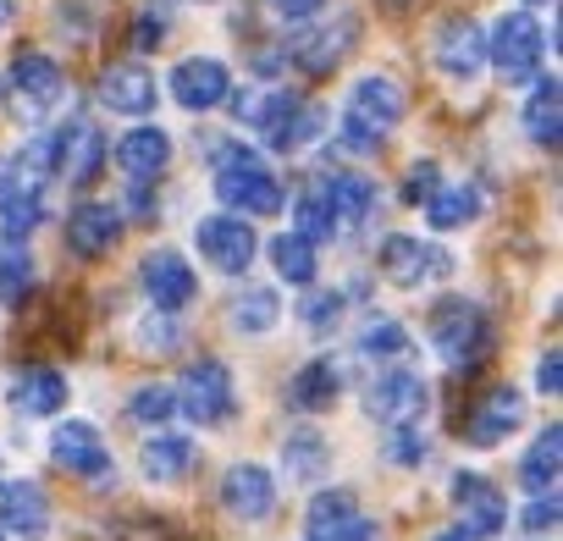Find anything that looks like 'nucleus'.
Returning a JSON list of instances; mask_svg holds the SVG:
<instances>
[{
  "mask_svg": "<svg viewBox=\"0 0 563 541\" xmlns=\"http://www.w3.org/2000/svg\"><path fill=\"white\" fill-rule=\"evenodd\" d=\"M139 283H144L150 305L166 310V316L188 310L194 294H199V288H194V265H188L177 249H155V254H144V260H139Z\"/></svg>",
  "mask_w": 563,
  "mask_h": 541,
  "instance_id": "nucleus-11",
  "label": "nucleus"
},
{
  "mask_svg": "<svg viewBox=\"0 0 563 541\" xmlns=\"http://www.w3.org/2000/svg\"><path fill=\"white\" fill-rule=\"evenodd\" d=\"M117 238H122V210H117V205H100V199L73 205V216H67V243H73V254L100 260V254L117 249Z\"/></svg>",
  "mask_w": 563,
  "mask_h": 541,
  "instance_id": "nucleus-18",
  "label": "nucleus"
},
{
  "mask_svg": "<svg viewBox=\"0 0 563 541\" xmlns=\"http://www.w3.org/2000/svg\"><path fill=\"white\" fill-rule=\"evenodd\" d=\"M525 530L530 536H552L558 530V492H541V497H530V508H525Z\"/></svg>",
  "mask_w": 563,
  "mask_h": 541,
  "instance_id": "nucleus-42",
  "label": "nucleus"
},
{
  "mask_svg": "<svg viewBox=\"0 0 563 541\" xmlns=\"http://www.w3.org/2000/svg\"><path fill=\"white\" fill-rule=\"evenodd\" d=\"M431 541H464V536H459V530H442V536H431Z\"/></svg>",
  "mask_w": 563,
  "mask_h": 541,
  "instance_id": "nucleus-47",
  "label": "nucleus"
},
{
  "mask_svg": "<svg viewBox=\"0 0 563 541\" xmlns=\"http://www.w3.org/2000/svg\"><path fill=\"white\" fill-rule=\"evenodd\" d=\"M437 188H442V166L437 161H415L404 172V205H426Z\"/></svg>",
  "mask_w": 563,
  "mask_h": 541,
  "instance_id": "nucleus-41",
  "label": "nucleus"
},
{
  "mask_svg": "<svg viewBox=\"0 0 563 541\" xmlns=\"http://www.w3.org/2000/svg\"><path fill=\"white\" fill-rule=\"evenodd\" d=\"M420 210H426V221H431L437 232H459V227H470V221L481 216V194H475L470 183H442Z\"/></svg>",
  "mask_w": 563,
  "mask_h": 541,
  "instance_id": "nucleus-30",
  "label": "nucleus"
},
{
  "mask_svg": "<svg viewBox=\"0 0 563 541\" xmlns=\"http://www.w3.org/2000/svg\"><path fill=\"white\" fill-rule=\"evenodd\" d=\"M426 437L415 431V426H387V448H382V459L393 464V470H420L426 464Z\"/></svg>",
  "mask_w": 563,
  "mask_h": 541,
  "instance_id": "nucleus-37",
  "label": "nucleus"
},
{
  "mask_svg": "<svg viewBox=\"0 0 563 541\" xmlns=\"http://www.w3.org/2000/svg\"><path fill=\"white\" fill-rule=\"evenodd\" d=\"M155 73L139 67V62H122V67H106L100 73V106L117 111V117H150L155 111Z\"/></svg>",
  "mask_w": 563,
  "mask_h": 541,
  "instance_id": "nucleus-17",
  "label": "nucleus"
},
{
  "mask_svg": "<svg viewBox=\"0 0 563 541\" xmlns=\"http://www.w3.org/2000/svg\"><path fill=\"white\" fill-rule=\"evenodd\" d=\"M227 321H232V332H243V338H265V332L282 321V299H276V288H238Z\"/></svg>",
  "mask_w": 563,
  "mask_h": 541,
  "instance_id": "nucleus-31",
  "label": "nucleus"
},
{
  "mask_svg": "<svg viewBox=\"0 0 563 541\" xmlns=\"http://www.w3.org/2000/svg\"><path fill=\"white\" fill-rule=\"evenodd\" d=\"M265 12L282 18V23H299V18H316L321 0H265Z\"/></svg>",
  "mask_w": 563,
  "mask_h": 541,
  "instance_id": "nucleus-45",
  "label": "nucleus"
},
{
  "mask_svg": "<svg viewBox=\"0 0 563 541\" xmlns=\"http://www.w3.org/2000/svg\"><path fill=\"white\" fill-rule=\"evenodd\" d=\"M404 111H409L404 84H398V78H387V73H365V78L349 89L343 144H349L354 155H376V150L387 144V133L404 122Z\"/></svg>",
  "mask_w": 563,
  "mask_h": 541,
  "instance_id": "nucleus-1",
  "label": "nucleus"
},
{
  "mask_svg": "<svg viewBox=\"0 0 563 541\" xmlns=\"http://www.w3.org/2000/svg\"><path fill=\"white\" fill-rule=\"evenodd\" d=\"M404 349H409L404 321H393V316H371V321L360 327V354H365V360H398Z\"/></svg>",
  "mask_w": 563,
  "mask_h": 541,
  "instance_id": "nucleus-36",
  "label": "nucleus"
},
{
  "mask_svg": "<svg viewBox=\"0 0 563 541\" xmlns=\"http://www.w3.org/2000/svg\"><path fill=\"white\" fill-rule=\"evenodd\" d=\"M558 464H563V426L552 420L536 442H530V453L519 459V481H525V492H558Z\"/></svg>",
  "mask_w": 563,
  "mask_h": 541,
  "instance_id": "nucleus-29",
  "label": "nucleus"
},
{
  "mask_svg": "<svg viewBox=\"0 0 563 541\" xmlns=\"http://www.w3.org/2000/svg\"><path fill=\"white\" fill-rule=\"evenodd\" d=\"M0 530L45 536L51 530V497L34 481H0Z\"/></svg>",
  "mask_w": 563,
  "mask_h": 541,
  "instance_id": "nucleus-21",
  "label": "nucleus"
},
{
  "mask_svg": "<svg viewBox=\"0 0 563 541\" xmlns=\"http://www.w3.org/2000/svg\"><path fill=\"white\" fill-rule=\"evenodd\" d=\"M299 321H305L310 332H332V327L343 321V294H338V288H327V294L310 288L305 305H299Z\"/></svg>",
  "mask_w": 563,
  "mask_h": 541,
  "instance_id": "nucleus-38",
  "label": "nucleus"
},
{
  "mask_svg": "<svg viewBox=\"0 0 563 541\" xmlns=\"http://www.w3.org/2000/svg\"><path fill=\"white\" fill-rule=\"evenodd\" d=\"M51 459H56V470L84 475V481H95V475L111 470L106 437H100V426H89V420H62V426L51 431Z\"/></svg>",
  "mask_w": 563,
  "mask_h": 541,
  "instance_id": "nucleus-14",
  "label": "nucleus"
},
{
  "mask_svg": "<svg viewBox=\"0 0 563 541\" xmlns=\"http://www.w3.org/2000/svg\"><path fill=\"white\" fill-rule=\"evenodd\" d=\"M34 288V254L18 238H0V305L18 310Z\"/></svg>",
  "mask_w": 563,
  "mask_h": 541,
  "instance_id": "nucleus-33",
  "label": "nucleus"
},
{
  "mask_svg": "<svg viewBox=\"0 0 563 541\" xmlns=\"http://www.w3.org/2000/svg\"><path fill=\"white\" fill-rule=\"evenodd\" d=\"M7 398H12L18 415H56V409L67 404V376H62V371H45V365H40V371H23Z\"/></svg>",
  "mask_w": 563,
  "mask_h": 541,
  "instance_id": "nucleus-28",
  "label": "nucleus"
},
{
  "mask_svg": "<svg viewBox=\"0 0 563 541\" xmlns=\"http://www.w3.org/2000/svg\"><path fill=\"white\" fill-rule=\"evenodd\" d=\"M194 464H199V448H194V437H177V431L150 437V442H144V453H139V470H144V481H155V486L183 481Z\"/></svg>",
  "mask_w": 563,
  "mask_h": 541,
  "instance_id": "nucleus-23",
  "label": "nucleus"
},
{
  "mask_svg": "<svg viewBox=\"0 0 563 541\" xmlns=\"http://www.w3.org/2000/svg\"><path fill=\"white\" fill-rule=\"evenodd\" d=\"M227 95H232V73L216 56H188L172 67V100L183 111H216L227 106Z\"/></svg>",
  "mask_w": 563,
  "mask_h": 541,
  "instance_id": "nucleus-13",
  "label": "nucleus"
},
{
  "mask_svg": "<svg viewBox=\"0 0 563 541\" xmlns=\"http://www.w3.org/2000/svg\"><path fill=\"white\" fill-rule=\"evenodd\" d=\"M117 166L128 172V177H139V183H150V177H161L166 166H172V133L166 128H133V133H122V144H117Z\"/></svg>",
  "mask_w": 563,
  "mask_h": 541,
  "instance_id": "nucleus-22",
  "label": "nucleus"
},
{
  "mask_svg": "<svg viewBox=\"0 0 563 541\" xmlns=\"http://www.w3.org/2000/svg\"><path fill=\"white\" fill-rule=\"evenodd\" d=\"M221 508L238 514L243 525L271 519L276 514V481H271V470L265 464H232L221 475Z\"/></svg>",
  "mask_w": 563,
  "mask_h": 541,
  "instance_id": "nucleus-16",
  "label": "nucleus"
},
{
  "mask_svg": "<svg viewBox=\"0 0 563 541\" xmlns=\"http://www.w3.org/2000/svg\"><path fill=\"white\" fill-rule=\"evenodd\" d=\"M316 133H327V117H321L316 106H294L288 117H282V122L265 133V144H271V150H282V155H294V150H305Z\"/></svg>",
  "mask_w": 563,
  "mask_h": 541,
  "instance_id": "nucleus-35",
  "label": "nucleus"
},
{
  "mask_svg": "<svg viewBox=\"0 0 563 541\" xmlns=\"http://www.w3.org/2000/svg\"><path fill=\"white\" fill-rule=\"evenodd\" d=\"M128 415H133L139 426H161V420L177 415V393H172V387H139L133 404H128Z\"/></svg>",
  "mask_w": 563,
  "mask_h": 541,
  "instance_id": "nucleus-40",
  "label": "nucleus"
},
{
  "mask_svg": "<svg viewBox=\"0 0 563 541\" xmlns=\"http://www.w3.org/2000/svg\"><path fill=\"white\" fill-rule=\"evenodd\" d=\"M382 270H387V283H398V288H426V283L448 277L453 260H448L437 243H426V238L393 232V238L382 243Z\"/></svg>",
  "mask_w": 563,
  "mask_h": 541,
  "instance_id": "nucleus-10",
  "label": "nucleus"
},
{
  "mask_svg": "<svg viewBox=\"0 0 563 541\" xmlns=\"http://www.w3.org/2000/svg\"><path fill=\"white\" fill-rule=\"evenodd\" d=\"M305 541H376V525L365 519L360 497L343 492V486H327L310 497V514H305Z\"/></svg>",
  "mask_w": 563,
  "mask_h": 541,
  "instance_id": "nucleus-8",
  "label": "nucleus"
},
{
  "mask_svg": "<svg viewBox=\"0 0 563 541\" xmlns=\"http://www.w3.org/2000/svg\"><path fill=\"white\" fill-rule=\"evenodd\" d=\"M525 139L541 144V150H558L563 139V95H558V78H536L530 100H525Z\"/></svg>",
  "mask_w": 563,
  "mask_h": 541,
  "instance_id": "nucleus-26",
  "label": "nucleus"
},
{
  "mask_svg": "<svg viewBox=\"0 0 563 541\" xmlns=\"http://www.w3.org/2000/svg\"><path fill=\"white\" fill-rule=\"evenodd\" d=\"M282 470H288V481H321L327 475V437L294 431L282 442Z\"/></svg>",
  "mask_w": 563,
  "mask_h": 541,
  "instance_id": "nucleus-34",
  "label": "nucleus"
},
{
  "mask_svg": "<svg viewBox=\"0 0 563 541\" xmlns=\"http://www.w3.org/2000/svg\"><path fill=\"white\" fill-rule=\"evenodd\" d=\"M7 100L18 106V117L40 122V117H51V111L67 100V73H62L51 56L23 51V56L7 67Z\"/></svg>",
  "mask_w": 563,
  "mask_h": 541,
  "instance_id": "nucleus-4",
  "label": "nucleus"
},
{
  "mask_svg": "<svg viewBox=\"0 0 563 541\" xmlns=\"http://www.w3.org/2000/svg\"><path fill=\"white\" fill-rule=\"evenodd\" d=\"M431 56H437V67H442L448 78L470 84V78L486 67V34H481V23H475V18H448V23L437 29Z\"/></svg>",
  "mask_w": 563,
  "mask_h": 541,
  "instance_id": "nucleus-15",
  "label": "nucleus"
},
{
  "mask_svg": "<svg viewBox=\"0 0 563 541\" xmlns=\"http://www.w3.org/2000/svg\"><path fill=\"white\" fill-rule=\"evenodd\" d=\"M271 265H276L282 283L310 288V283H316V243L299 238V232H276V238H271Z\"/></svg>",
  "mask_w": 563,
  "mask_h": 541,
  "instance_id": "nucleus-32",
  "label": "nucleus"
},
{
  "mask_svg": "<svg viewBox=\"0 0 563 541\" xmlns=\"http://www.w3.org/2000/svg\"><path fill=\"white\" fill-rule=\"evenodd\" d=\"M519 420H525V398L514 387H497V393H486V404H475L464 437H470V448H497L503 437L519 431Z\"/></svg>",
  "mask_w": 563,
  "mask_h": 541,
  "instance_id": "nucleus-20",
  "label": "nucleus"
},
{
  "mask_svg": "<svg viewBox=\"0 0 563 541\" xmlns=\"http://www.w3.org/2000/svg\"><path fill=\"white\" fill-rule=\"evenodd\" d=\"M0 541H7V536H0Z\"/></svg>",
  "mask_w": 563,
  "mask_h": 541,
  "instance_id": "nucleus-49",
  "label": "nucleus"
},
{
  "mask_svg": "<svg viewBox=\"0 0 563 541\" xmlns=\"http://www.w3.org/2000/svg\"><path fill=\"white\" fill-rule=\"evenodd\" d=\"M525 7H541V0H525Z\"/></svg>",
  "mask_w": 563,
  "mask_h": 541,
  "instance_id": "nucleus-48",
  "label": "nucleus"
},
{
  "mask_svg": "<svg viewBox=\"0 0 563 541\" xmlns=\"http://www.w3.org/2000/svg\"><path fill=\"white\" fill-rule=\"evenodd\" d=\"M431 349H437L459 376L481 371L486 354H492V321H486V310H481L475 299H442V305L431 310Z\"/></svg>",
  "mask_w": 563,
  "mask_h": 541,
  "instance_id": "nucleus-3",
  "label": "nucleus"
},
{
  "mask_svg": "<svg viewBox=\"0 0 563 541\" xmlns=\"http://www.w3.org/2000/svg\"><path fill=\"white\" fill-rule=\"evenodd\" d=\"M254 249H260V238H254V227L243 221V216H205L199 221V254H205V265L210 270H227V277H238V270H249L254 265Z\"/></svg>",
  "mask_w": 563,
  "mask_h": 541,
  "instance_id": "nucleus-9",
  "label": "nucleus"
},
{
  "mask_svg": "<svg viewBox=\"0 0 563 541\" xmlns=\"http://www.w3.org/2000/svg\"><path fill=\"white\" fill-rule=\"evenodd\" d=\"M448 497H453V508H459V536H464V541H492V536H503L508 503H503V492H497L486 475L459 470L453 486H448Z\"/></svg>",
  "mask_w": 563,
  "mask_h": 541,
  "instance_id": "nucleus-7",
  "label": "nucleus"
},
{
  "mask_svg": "<svg viewBox=\"0 0 563 541\" xmlns=\"http://www.w3.org/2000/svg\"><path fill=\"white\" fill-rule=\"evenodd\" d=\"M486 62L503 73V84H525L541 62V23L530 12H503L486 40Z\"/></svg>",
  "mask_w": 563,
  "mask_h": 541,
  "instance_id": "nucleus-6",
  "label": "nucleus"
},
{
  "mask_svg": "<svg viewBox=\"0 0 563 541\" xmlns=\"http://www.w3.org/2000/svg\"><path fill=\"white\" fill-rule=\"evenodd\" d=\"M354 34H360V29H354V18H338L332 29L299 34V40H294V62H299L305 73H316V78H321V73H332V67L343 62V51L354 45Z\"/></svg>",
  "mask_w": 563,
  "mask_h": 541,
  "instance_id": "nucleus-25",
  "label": "nucleus"
},
{
  "mask_svg": "<svg viewBox=\"0 0 563 541\" xmlns=\"http://www.w3.org/2000/svg\"><path fill=\"white\" fill-rule=\"evenodd\" d=\"M294 227H299V238H310V243L332 238V210H327L321 188H310V194H305V199L294 205Z\"/></svg>",
  "mask_w": 563,
  "mask_h": 541,
  "instance_id": "nucleus-39",
  "label": "nucleus"
},
{
  "mask_svg": "<svg viewBox=\"0 0 563 541\" xmlns=\"http://www.w3.org/2000/svg\"><path fill=\"white\" fill-rule=\"evenodd\" d=\"M316 188H321V199H327V210H332V232H349V227H360V221L371 216V205H376V188H371L365 177H354V172L321 177Z\"/></svg>",
  "mask_w": 563,
  "mask_h": 541,
  "instance_id": "nucleus-24",
  "label": "nucleus"
},
{
  "mask_svg": "<svg viewBox=\"0 0 563 541\" xmlns=\"http://www.w3.org/2000/svg\"><path fill=\"white\" fill-rule=\"evenodd\" d=\"M216 199L232 210V216H276L282 199H288V188L276 183L271 166H260L254 150L232 144L216 155Z\"/></svg>",
  "mask_w": 563,
  "mask_h": 541,
  "instance_id": "nucleus-2",
  "label": "nucleus"
},
{
  "mask_svg": "<svg viewBox=\"0 0 563 541\" xmlns=\"http://www.w3.org/2000/svg\"><path fill=\"white\" fill-rule=\"evenodd\" d=\"M338 393H343L338 360H310V365L294 371V382H288V393H282V404H288L294 415H321V409L338 404Z\"/></svg>",
  "mask_w": 563,
  "mask_h": 541,
  "instance_id": "nucleus-19",
  "label": "nucleus"
},
{
  "mask_svg": "<svg viewBox=\"0 0 563 541\" xmlns=\"http://www.w3.org/2000/svg\"><path fill=\"white\" fill-rule=\"evenodd\" d=\"M536 387H541L547 398H558V393H563V354H558V349H547V354H541V365H536Z\"/></svg>",
  "mask_w": 563,
  "mask_h": 541,
  "instance_id": "nucleus-44",
  "label": "nucleus"
},
{
  "mask_svg": "<svg viewBox=\"0 0 563 541\" xmlns=\"http://www.w3.org/2000/svg\"><path fill=\"white\" fill-rule=\"evenodd\" d=\"M420 409H426V382L415 371H382L365 387V415L376 426H415Z\"/></svg>",
  "mask_w": 563,
  "mask_h": 541,
  "instance_id": "nucleus-12",
  "label": "nucleus"
},
{
  "mask_svg": "<svg viewBox=\"0 0 563 541\" xmlns=\"http://www.w3.org/2000/svg\"><path fill=\"white\" fill-rule=\"evenodd\" d=\"M232 409H238L232 371L221 360H194L177 382V415H188L194 426H221Z\"/></svg>",
  "mask_w": 563,
  "mask_h": 541,
  "instance_id": "nucleus-5",
  "label": "nucleus"
},
{
  "mask_svg": "<svg viewBox=\"0 0 563 541\" xmlns=\"http://www.w3.org/2000/svg\"><path fill=\"white\" fill-rule=\"evenodd\" d=\"M227 100H232V117H238L243 128H260V133H271L294 106H305L294 89H238V95H227Z\"/></svg>",
  "mask_w": 563,
  "mask_h": 541,
  "instance_id": "nucleus-27",
  "label": "nucleus"
},
{
  "mask_svg": "<svg viewBox=\"0 0 563 541\" xmlns=\"http://www.w3.org/2000/svg\"><path fill=\"white\" fill-rule=\"evenodd\" d=\"M12 18H18V0H0V29H7Z\"/></svg>",
  "mask_w": 563,
  "mask_h": 541,
  "instance_id": "nucleus-46",
  "label": "nucleus"
},
{
  "mask_svg": "<svg viewBox=\"0 0 563 541\" xmlns=\"http://www.w3.org/2000/svg\"><path fill=\"white\" fill-rule=\"evenodd\" d=\"M166 40V18L161 12H139V23H133V51H155Z\"/></svg>",
  "mask_w": 563,
  "mask_h": 541,
  "instance_id": "nucleus-43",
  "label": "nucleus"
}]
</instances>
